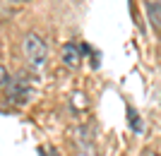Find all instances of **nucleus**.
I'll list each match as a JSON object with an SVG mask.
<instances>
[{
  "mask_svg": "<svg viewBox=\"0 0 161 156\" xmlns=\"http://www.w3.org/2000/svg\"><path fill=\"white\" fill-rule=\"evenodd\" d=\"M149 19L154 22V27L156 29H161V0L159 3H149Z\"/></svg>",
  "mask_w": 161,
  "mask_h": 156,
  "instance_id": "4",
  "label": "nucleus"
},
{
  "mask_svg": "<svg viewBox=\"0 0 161 156\" xmlns=\"http://www.w3.org/2000/svg\"><path fill=\"white\" fill-rule=\"evenodd\" d=\"M128 122H130V127H132L135 132H144V125L140 122V116H137V110H135L132 106H128Z\"/></svg>",
  "mask_w": 161,
  "mask_h": 156,
  "instance_id": "5",
  "label": "nucleus"
},
{
  "mask_svg": "<svg viewBox=\"0 0 161 156\" xmlns=\"http://www.w3.org/2000/svg\"><path fill=\"white\" fill-rule=\"evenodd\" d=\"M22 48H24V58H27L29 67L31 70H43L48 60V46L46 41L41 39L39 34H27L22 41Z\"/></svg>",
  "mask_w": 161,
  "mask_h": 156,
  "instance_id": "1",
  "label": "nucleus"
},
{
  "mask_svg": "<svg viewBox=\"0 0 161 156\" xmlns=\"http://www.w3.org/2000/svg\"><path fill=\"white\" fill-rule=\"evenodd\" d=\"M60 60H63V65L70 67V70L80 67V62H82L80 46H75V43H65V46H63V53H60Z\"/></svg>",
  "mask_w": 161,
  "mask_h": 156,
  "instance_id": "3",
  "label": "nucleus"
},
{
  "mask_svg": "<svg viewBox=\"0 0 161 156\" xmlns=\"http://www.w3.org/2000/svg\"><path fill=\"white\" fill-rule=\"evenodd\" d=\"M0 77H3V79H0V84H3V89H7V87H10V82H12V79H10V75H7V67H5V65L0 67Z\"/></svg>",
  "mask_w": 161,
  "mask_h": 156,
  "instance_id": "6",
  "label": "nucleus"
},
{
  "mask_svg": "<svg viewBox=\"0 0 161 156\" xmlns=\"http://www.w3.org/2000/svg\"><path fill=\"white\" fill-rule=\"evenodd\" d=\"M7 99H12L14 103H24L29 99V94H31V89H29V82L24 79V77H14L12 82H10V87L5 89Z\"/></svg>",
  "mask_w": 161,
  "mask_h": 156,
  "instance_id": "2",
  "label": "nucleus"
},
{
  "mask_svg": "<svg viewBox=\"0 0 161 156\" xmlns=\"http://www.w3.org/2000/svg\"><path fill=\"white\" fill-rule=\"evenodd\" d=\"M142 156H161V154H156L154 149H144V151H142Z\"/></svg>",
  "mask_w": 161,
  "mask_h": 156,
  "instance_id": "7",
  "label": "nucleus"
}]
</instances>
